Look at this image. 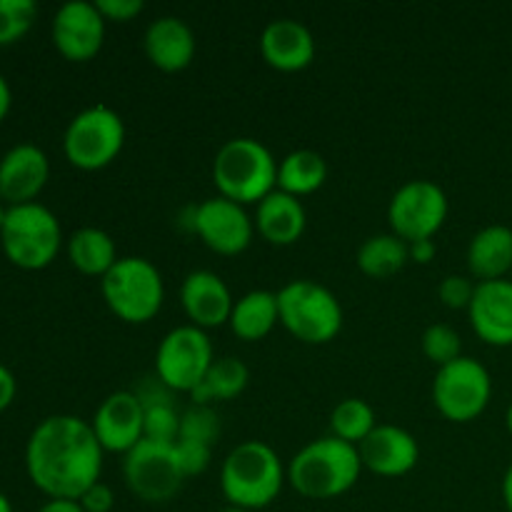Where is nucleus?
Here are the masks:
<instances>
[{"instance_id":"obj_1","label":"nucleus","mask_w":512,"mask_h":512,"mask_svg":"<svg viewBox=\"0 0 512 512\" xmlns=\"http://www.w3.org/2000/svg\"><path fill=\"white\" fill-rule=\"evenodd\" d=\"M103 445L78 415H50L25 445V470L50 500H78L103 473Z\"/></svg>"},{"instance_id":"obj_2","label":"nucleus","mask_w":512,"mask_h":512,"mask_svg":"<svg viewBox=\"0 0 512 512\" xmlns=\"http://www.w3.org/2000/svg\"><path fill=\"white\" fill-rule=\"evenodd\" d=\"M363 473V460L355 445L325 435L293 455L288 465V483L308 500H335L350 493Z\"/></svg>"},{"instance_id":"obj_3","label":"nucleus","mask_w":512,"mask_h":512,"mask_svg":"<svg viewBox=\"0 0 512 512\" xmlns=\"http://www.w3.org/2000/svg\"><path fill=\"white\" fill-rule=\"evenodd\" d=\"M288 483V468L263 440L235 445L220 468V490L228 505L240 510H263L278 500Z\"/></svg>"},{"instance_id":"obj_4","label":"nucleus","mask_w":512,"mask_h":512,"mask_svg":"<svg viewBox=\"0 0 512 512\" xmlns=\"http://www.w3.org/2000/svg\"><path fill=\"white\" fill-rule=\"evenodd\" d=\"M213 183L220 198L258 205L278 190V160L255 138H233L220 145L213 160Z\"/></svg>"},{"instance_id":"obj_5","label":"nucleus","mask_w":512,"mask_h":512,"mask_svg":"<svg viewBox=\"0 0 512 512\" xmlns=\"http://www.w3.org/2000/svg\"><path fill=\"white\" fill-rule=\"evenodd\" d=\"M100 293L115 318L130 325H143L163 308L165 280L148 258L125 255L100 280Z\"/></svg>"},{"instance_id":"obj_6","label":"nucleus","mask_w":512,"mask_h":512,"mask_svg":"<svg viewBox=\"0 0 512 512\" xmlns=\"http://www.w3.org/2000/svg\"><path fill=\"white\" fill-rule=\"evenodd\" d=\"M280 325L305 345H325L343 330L338 295L315 280H293L278 290Z\"/></svg>"},{"instance_id":"obj_7","label":"nucleus","mask_w":512,"mask_h":512,"mask_svg":"<svg viewBox=\"0 0 512 512\" xmlns=\"http://www.w3.org/2000/svg\"><path fill=\"white\" fill-rule=\"evenodd\" d=\"M3 253L15 268L43 270L63 248V228L53 210L40 203L13 205L0 230Z\"/></svg>"},{"instance_id":"obj_8","label":"nucleus","mask_w":512,"mask_h":512,"mask_svg":"<svg viewBox=\"0 0 512 512\" xmlns=\"http://www.w3.org/2000/svg\"><path fill=\"white\" fill-rule=\"evenodd\" d=\"M125 148V123L108 105H93L75 115L63 135V153L73 168L95 173L118 160Z\"/></svg>"},{"instance_id":"obj_9","label":"nucleus","mask_w":512,"mask_h":512,"mask_svg":"<svg viewBox=\"0 0 512 512\" xmlns=\"http://www.w3.org/2000/svg\"><path fill=\"white\" fill-rule=\"evenodd\" d=\"M493 398V378L480 360L460 355L438 368L433 380V405L450 423H473Z\"/></svg>"},{"instance_id":"obj_10","label":"nucleus","mask_w":512,"mask_h":512,"mask_svg":"<svg viewBox=\"0 0 512 512\" xmlns=\"http://www.w3.org/2000/svg\"><path fill=\"white\" fill-rule=\"evenodd\" d=\"M213 363V343L195 325L173 328L155 350V375L173 393H193Z\"/></svg>"},{"instance_id":"obj_11","label":"nucleus","mask_w":512,"mask_h":512,"mask_svg":"<svg viewBox=\"0 0 512 512\" xmlns=\"http://www.w3.org/2000/svg\"><path fill=\"white\" fill-rule=\"evenodd\" d=\"M125 485L138 500L160 505L173 500L185 483L175 443L143 438L123 460Z\"/></svg>"},{"instance_id":"obj_12","label":"nucleus","mask_w":512,"mask_h":512,"mask_svg":"<svg viewBox=\"0 0 512 512\" xmlns=\"http://www.w3.org/2000/svg\"><path fill=\"white\" fill-rule=\"evenodd\" d=\"M445 220H448V195L433 180H408L390 198V233L405 243L433 240Z\"/></svg>"},{"instance_id":"obj_13","label":"nucleus","mask_w":512,"mask_h":512,"mask_svg":"<svg viewBox=\"0 0 512 512\" xmlns=\"http://www.w3.org/2000/svg\"><path fill=\"white\" fill-rule=\"evenodd\" d=\"M193 230L203 240L205 248L225 255V258H233V255L245 253L250 248L255 223L243 205L215 195V198L203 200L195 208Z\"/></svg>"},{"instance_id":"obj_14","label":"nucleus","mask_w":512,"mask_h":512,"mask_svg":"<svg viewBox=\"0 0 512 512\" xmlns=\"http://www.w3.org/2000/svg\"><path fill=\"white\" fill-rule=\"evenodd\" d=\"M105 18L98 5L73 0L60 5L53 18V45L70 63H88L103 50Z\"/></svg>"},{"instance_id":"obj_15","label":"nucleus","mask_w":512,"mask_h":512,"mask_svg":"<svg viewBox=\"0 0 512 512\" xmlns=\"http://www.w3.org/2000/svg\"><path fill=\"white\" fill-rule=\"evenodd\" d=\"M90 425L105 453L128 455L145 438V408L133 390H118L98 405Z\"/></svg>"},{"instance_id":"obj_16","label":"nucleus","mask_w":512,"mask_h":512,"mask_svg":"<svg viewBox=\"0 0 512 512\" xmlns=\"http://www.w3.org/2000/svg\"><path fill=\"white\" fill-rule=\"evenodd\" d=\"M50 178V160L38 145L20 143L0 158V200L8 208L35 203Z\"/></svg>"},{"instance_id":"obj_17","label":"nucleus","mask_w":512,"mask_h":512,"mask_svg":"<svg viewBox=\"0 0 512 512\" xmlns=\"http://www.w3.org/2000/svg\"><path fill=\"white\" fill-rule=\"evenodd\" d=\"M363 468L380 478H403L413 473L420 460V445L413 433L398 425H378L358 445Z\"/></svg>"},{"instance_id":"obj_18","label":"nucleus","mask_w":512,"mask_h":512,"mask_svg":"<svg viewBox=\"0 0 512 512\" xmlns=\"http://www.w3.org/2000/svg\"><path fill=\"white\" fill-rule=\"evenodd\" d=\"M180 305L190 325L200 330L228 325L235 298L225 280L213 270H193L180 285Z\"/></svg>"},{"instance_id":"obj_19","label":"nucleus","mask_w":512,"mask_h":512,"mask_svg":"<svg viewBox=\"0 0 512 512\" xmlns=\"http://www.w3.org/2000/svg\"><path fill=\"white\" fill-rule=\"evenodd\" d=\"M470 325L483 343L493 348L512 345V280L478 283L468 308Z\"/></svg>"},{"instance_id":"obj_20","label":"nucleus","mask_w":512,"mask_h":512,"mask_svg":"<svg viewBox=\"0 0 512 512\" xmlns=\"http://www.w3.org/2000/svg\"><path fill=\"white\" fill-rule=\"evenodd\" d=\"M315 38L308 25L293 18L273 20L260 35V55L280 73H300L315 60Z\"/></svg>"},{"instance_id":"obj_21","label":"nucleus","mask_w":512,"mask_h":512,"mask_svg":"<svg viewBox=\"0 0 512 512\" xmlns=\"http://www.w3.org/2000/svg\"><path fill=\"white\" fill-rule=\"evenodd\" d=\"M145 55L163 73H180L190 68L198 53V40L193 28L178 15H163L145 30Z\"/></svg>"},{"instance_id":"obj_22","label":"nucleus","mask_w":512,"mask_h":512,"mask_svg":"<svg viewBox=\"0 0 512 512\" xmlns=\"http://www.w3.org/2000/svg\"><path fill=\"white\" fill-rule=\"evenodd\" d=\"M253 223L265 243L288 248L303 238L305 228H308V213H305L300 198L283 193V190H273L268 198L258 203Z\"/></svg>"},{"instance_id":"obj_23","label":"nucleus","mask_w":512,"mask_h":512,"mask_svg":"<svg viewBox=\"0 0 512 512\" xmlns=\"http://www.w3.org/2000/svg\"><path fill=\"white\" fill-rule=\"evenodd\" d=\"M468 268L478 283L503 280L512 270V228L485 225L468 245Z\"/></svg>"},{"instance_id":"obj_24","label":"nucleus","mask_w":512,"mask_h":512,"mask_svg":"<svg viewBox=\"0 0 512 512\" xmlns=\"http://www.w3.org/2000/svg\"><path fill=\"white\" fill-rule=\"evenodd\" d=\"M278 323V293H270V290H250L243 298L235 300L228 320L230 330L245 343H258L268 338Z\"/></svg>"},{"instance_id":"obj_25","label":"nucleus","mask_w":512,"mask_h":512,"mask_svg":"<svg viewBox=\"0 0 512 512\" xmlns=\"http://www.w3.org/2000/svg\"><path fill=\"white\" fill-rule=\"evenodd\" d=\"M68 260L78 273L103 280L120 255L115 240L105 230L80 228L68 238Z\"/></svg>"},{"instance_id":"obj_26","label":"nucleus","mask_w":512,"mask_h":512,"mask_svg":"<svg viewBox=\"0 0 512 512\" xmlns=\"http://www.w3.org/2000/svg\"><path fill=\"white\" fill-rule=\"evenodd\" d=\"M325 180H328V163L315 150H293L278 163V190L295 198L318 193Z\"/></svg>"},{"instance_id":"obj_27","label":"nucleus","mask_w":512,"mask_h":512,"mask_svg":"<svg viewBox=\"0 0 512 512\" xmlns=\"http://www.w3.org/2000/svg\"><path fill=\"white\" fill-rule=\"evenodd\" d=\"M248 383V365L240 358L225 355V358H215L203 383L190 393V400H193V405H210L213 400H235L248 388Z\"/></svg>"},{"instance_id":"obj_28","label":"nucleus","mask_w":512,"mask_h":512,"mask_svg":"<svg viewBox=\"0 0 512 512\" xmlns=\"http://www.w3.org/2000/svg\"><path fill=\"white\" fill-rule=\"evenodd\" d=\"M408 263V243L393 233L373 235V238H368L358 248V268L360 273L368 275V278H393V275H398Z\"/></svg>"},{"instance_id":"obj_29","label":"nucleus","mask_w":512,"mask_h":512,"mask_svg":"<svg viewBox=\"0 0 512 512\" xmlns=\"http://www.w3.org/2000/svg\"><path fill=\"white\" fill-rule=\"evenodd\" d=\"M378 420H375V410L368 400L363 398H345L330 413V430H333L335 438L345 440V443L355 445L358 448L375 428H378Z\"/></svg>"},{"instance_id":"obj_30","label":"nucleus","mask_w":512,"mask_h":512,"mask_svg":"<svg viewBox=\"0 0 512 512\" xmlns=\"http://www.w3.org/2000/svg\"><path fill=\"white\" fill-rule=\"evenodd\" d=\"M38 5L33 0H0V48L13 45L33 28Z\"/></svg>"},{"instance_id":"obj_31","label":"nucleus","mask_w":512,"mask_h":512,"mask_svg":"<svg viewBox=\"0 0 512 512\" xmlns=\"http://www.w3.org/2000/svg\"><path fill=\"white\" fill-rule=\"evenodd\" d=\"M420 348H423V355L430 363L443 368V365L453 363L463 355V340H460V333L455 328L445 323H435L423 333Z\"/></svg>"},{"instance_id":"obj_32","label":"nucleus","mask_w":512,"mask_h":512,"mask_svg":"<svg viewBox=\"0 0 512 512\" xmlns=\"http://www.w3.org/2000/svg\"><path fill=\"white\" fill-rule=\"evenodd\" d=\"M220 435V418L210 405H190L180 415V435L178 440H190V443H203L213 448Z\"/></svg>"},{"instance_id":"obj_33","label":"nucleus","mask_w":512,"mask_h":512,"mask_svg":"<svg viewBox=\"0 0 512 512\" xmlns=\"http://www.w3.org/2000/svg\"><path fill=\"white\" fill-rule=\"evenodd\" d=\"M178 435L180 415L173 403L145 408V438L160 440V443H178Z\"/></svg>"},{"instance_id":"obj_34","label":"nucleus","mask_w":512,"mask_h":512,"mask_svg":"<svg viewBox=\"0 0 512 512\" xmlns=\"http://www.w3.org/2000/svg\"><path fill=\"white\" fill-rule=\"evenodd\" d=\"M478 283H473L465 275H448V278L440 280L438 285V298L445 308L450 310H468L473 303V295Z\"/></svg>"},{"instance_id":"obj_35","label":"nucleus","mask_w":512,"mask_h":512,"mask_svg":"<svg viewBox=\"0 0 512 512\" xmlns=\"http://www.w3.org/2000/svg\"><path fill=\"white\" fill-rule=\"evenodd\" d=\"M175 453H178V463L185 478L203 475L210 468V460H213V448L210 445L190 443V440H178L175 443Z\"/></svg>"},{"instance_id":"obj_36","label":"nucleus","mask_w":512,"mask_h":512,"mask_svg":"<svg viewBox=\"0 0 512 512\" xmlns=\"http://www.w3.org/2000/svg\"><path fill=\"white\" fill-rule=\"evenodd\" d=\"M98 10L105 18V23H130L145 10L140 0H98Z\"/></svg>"},{"instance_id":"obj_37","label":"nucleus","mask_w":512,"mask_h":512,"mask_svg":"<svg viewBox=\"0 0 512 512\" xmlns=\"http://www.w3.org/2000/svg\"><path fill=\"white\" fill-rule=\"evenodd\" d=\"M78 503L85 512H110L115 508V493L108 483L98 480L80 495Z\"/></svg>"},{"instance_id":"obj_38","label":"nucleus","mask_w":512,"mask_h":512,"mask_svg":"<svg viewBox=\"0 0 512 512\" xmlns=\"http://www.w3.org/2000/svg\"><path fill=\"white\" fill-rule=\"evenodd\" d=\"M15 393H18V380L5 365H0V413L13 405Z\"/></svg>"},{"instance_id":"obj_39","label":"nucleus","mask_w":512,"mask_h":512,"mask_svg":"<svg viewBox=\"0 0 512 512\" xmlns=\"http://www.w3.org/2000/svg\"><path fill=\"white\" fill-rule=\"evenodd\" d=\"M408 253L410 263L428 265L438 255V245H435V240H418V243H408Z\"/></svg>"},{"instance_id":"obj_40","label":"nucleus","mask_w":512,"mask_h":512,"mask_svg":"<svg viewBox=\"0 0 512 512\" xmlns=\"http://www.w3.org/2000/svg\"><path fill=\"white\" fill-rule=\"evenodd\" d=\"M38 512H85L80 508L78 500H48L45 505H40Z\"/></svg>"},{"instance_id":"obj_41","label":"nucleus","mask_w":512,"mask_h":512,"mask_svg":"<svg viewBox=\"0 0 512 512\" xmlns=\"http://www.w3.org/2000/svg\"><path fill=\"white\" fill-rule=\"evenodd\" d=\"M10 105H13V93H10V85L8 80H5V75L0 73V123L8 118Z\"/></svg>"},{"instance_id":"obj_42","label":"nucleus","mask_w":512,"mask_h":512,"mask_svg":"<svg viewBox=\"0 0 512 512\" xmlns=\"http://www.w3.org/2000/svg\"><path fill=\"white\" fill-rule=\"evenodd\" d=\"M503 503L505 508H508V512H512V463L503 475Z\"/></svg>"},{"instance_id":"obj_43","label":"nucleus","mask_w":512,"mask_h":512,"mask_svg":"<svg viewBox=\"0 0 512 512\" xmlns=\"http://www.w3.org/2000/svg\"><path fill=\"white\" fill-rule=\"evenodd\" d=\"M0 512H13V505H10V500L3 493H0Z\"/></svg>"},{"instance_id":"obj_44","label":"nucleus","mask_w":512,"mask_h":512,"mask_svg":"<svg viewBox=\"0 0 512 512\" xmlns=\"http://www.w3.org/2000/svg\"><path fill=\"white\" fill-rule=\"evenodd\" d=\"M5 215H8V205L0 200V230H3V223H5Z\"/></svg>"},{"instance_id":"obj_45","label":"nucleus","mask_w":512,"mask_h":512,"mask_svg":"<svg viewBox=\"0 0 512 512\" xmlns=\"http://www.w3.org/2000/svg\"><path fill=\"white\" fill-rule=\"evenodd\" d=\"M505 425H508V433L512 435V403H510L508 413H505Z\"/></svg>"},{"instance_id":"obj_46","label":"nucleus","mask_w":512,"mask_h":512,"mask_svg":"<svg viewBox=\"0 0 512 512\" xmlns=\"http://www.w3.org/2000/svg\"><path fill=\"white\" fill-rule=\"evenodd\" d=\"M220 512H248V510H240V508H233V505H228V508H223Z\"/></svg>"}]
</instances>
